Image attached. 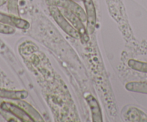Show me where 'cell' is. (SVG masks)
<instances>
[{"label":"cell","mask_w":147,"mask_h":122,"mask_svg":"<svg viewBox=\"0 0 147 122\" xmlns=\"http://www.w3.org/2000/svg\"><path fill=\"white\" fill-rule=\"evenodd\" d=\"M74 1H82V0H74Z\"/></svg>","instance_id":"16"},{"label":"cell","mask_w":147,"mask_h":122,"mask_svg":"<svg viewBox=\"0 0 147 122\" xmlns=\"http://www.w3.org/2000/svg\"><path fill=\"white\" fill-rule=\"evenodd\" d=\"M7 9L11 15L20 17L18 0H7Z\"/></svg>","instance_id":"13"},{"label":"cell","mask_w":147,"mask_h":122,"mask_svg":"<svg viewBox=\"0 0 147 122\" xmlns=\"http://www.w3.org/2000/svg\"><path fill=\"white\" fill-rule=\"evenodd\" d=\"M63 16L69 21L71 25L75 28L77 30L80 35V38L82 39L84 43H87L90 40V37L87 33V29L85 27V26L83 24V22L74 13L69 12V11L66 10V9H62L61 10Z\"/></svg>","instance_id":"3"},{"label":"cell","mask_w":147,"mask_h":122,"mask_svg":"<svg viewBox=\"0 0 147 122\" xmlns=\"http://www.w3.org/2000/svg\"><path fill=\"white\" fill-rule=\"evenodd\" d=\"M47 3L49 6H56L72 12L83 22L87 21V16L84 9L74 0H47Z\"/></svg>","instance_id":"2"},{"label":"cell","mask_w":147,"mask_h":122,"mask_svg":"<svg viewBox=\"0 0 147 122\" xmlns=\"http://www.w3.org/2000/svg\"><path fill=\"white\" fill-rule=\"evenodd\" d=\"M0 23L21 29H28L30 26L28 21L20 17L13 15H7L2 12H0Z\"/></svg>","instance_id":"5"},{"label":"cell","mask_w":147,"mask_h":122,"mask_svg":"<svg viewBox=\"0 0 147 122\" xmlns=\"http://www.w3.org/2000/svg\"><path fill=\"white\" fill-rule=\"evenodd\" d=\"M85 100L87 104L90 106V111H91L92 119L93 122H102V111L100 109V104L97 99L92 96L90 94L86 96Z\"/></svg>","instance_id":"8"},{"label":"cell","mask_w":147,"mask_h":122,"mask_svg":"<svg viewBox=\"0 0 147 122\" xmlns=\"http://www.w3.org/2000/svg\"><path fill=\"white\" fill-rule=\"evenodd\" d=\"M123 118L125 121L132 122H147V115L134 106L125 108L123 112Z\"/></svg>","instance_id":"7"},{"label":"cell","mask_w":147,"mask_h":122,"mask_svg":"<svg viewBox=\"0 0 147 122\" xmlns=\"http://www.w3.org/2000/svg\"><path fill=\"white\" fill-rule=\"evenodd\" d=\"M125 89L130 92L147 95V83L140 81H131L125 85Z\"/></svg>","instance_id":"11"},{"label":"cell","mask_w":147,"mask_h":122,"mask_svg":"<svg viewBox=\"0 0 147 122\" xmlns=\"http://www.w3.org/2000/svg\"><path fill=\"white\" fill-rule=\"evenodd\" d=\"M0 108L4 111L11 113L20 121L23 122H33V119L25 111L22 107L10 103V102H2L0 104Z\"/></svg>","instance_id":"4"},{"label":"cell","mask_w":147,"mask_h":122,"mask_svg":"<svg viewBox=\"0 0 147 122\" xmlns=\"http://www.w3.org/2000/svg\"><path fill=\"white\" fill-rule=\"evenodd\" d=\"M49 12L56 23L58 24V25L63 29L66 34L73 38H80V35L77 29L71 25L70 22H68L67 19L63 16L59 7L56 6H50L49 7Z\"/></svg>","instance_id":"1"},{"label":"cell","mask_w":147,"mask_h":122,"mask_svg":"<svg viewBox=\"0 0 147 122\" xmlns=\"http://www.w3.org/2000/svg\"><path fill=\"white\" fill-rule=\"evenodd\" d=\"M15 33V29L13 27L0 23V33L5 35H12Z\"/></svg>","instance_id":"14"},{"label":"cell","mask_w":147,"mask_h":122,"mask_svg":"<svg viewBox=\"0 0 147 122\" xmlns=\"http://www.w3.org/2000/svg\"><path fill=\"white\" fill-rule=\"evenodd\" d=\"M28 92L25 90H8L0 88V98L10 100H24L28 97Z\"/></svg>","instance_id":"9"},{"label":"cell","mask_w":147,"mask_h":122,"mask_svg":"<svg viewBox=\"0 0 147 122\" xmlns=\"http://www.w3.org/2000/svg\"><path fill=\"white\" fill-rule=\"evenodd\" d=\"M7 2V0H0V7L5 5Z\"/></svg>","instance_id":"15"},{"label":"cell","mask_w":147,"mask_h":122,"mask_svg":"<svg viewBox=\"0 0 147 122\" xmlns=\"http://www.w3.org/2000/svg\"><path fill=\"white\" fill-rule=\"evenodd\" d=\"M128 65L134 71L140 73H147L146 62L134 60V59H130L128 61Z\"/></svg>","instance_id":"12"},{"label":"cell","mask_w":147,"mask_h":122,"mask_svg":"<svg viewBox=\"0 0 147 122\" xmlns=\"http://www.w3.org/2000/svg\"><path fill=\"white\" fill-rule=\"evenodd\" d=\"M18 104L20 105V107H22V109L25 110V111L33 119L34 121L36 122H43V117L40 116V113L37 111L33 107H32L31 105H30L29 103H27L26 101H24L23 100H19L18 101Z\"/></svg>","instance_id":"10"},{"label":"cell","mask_w":147,"mask_h":122,"mask_svg":"<svg viewBox=\"0 0 147 122\" xmlns=\"http://www.w3.org/2000/svg\"><path fill=\"white\" fill-rule=\"evenodd\" d=\"M85 7L86 16H87V27L89 31L93 33L96 27L97 23V12L93 0H82Z\"/></svg>","instance_id":"6"}]
</instances>
